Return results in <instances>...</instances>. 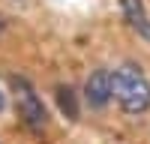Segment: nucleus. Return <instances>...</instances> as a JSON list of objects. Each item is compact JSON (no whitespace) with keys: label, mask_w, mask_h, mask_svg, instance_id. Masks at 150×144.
Returning a JSON list of instances; mask_svg holds the SVG:
<instances>
[{"label":"nucleus","mask_w":150,"mask_h":144,"mask_svg":"<svg viewBox=\"0 0 150 144\" xmlns=\"http://www.w3.org/2000/svg\"><path fill=\"white\" fill-rule=\"evenodd\" d=\"M111 99H117L126 114H144L150 108V78L135 60H126L111 72Z\"/></svg>","instance_id":"1"},{"label":"nucleus","mask_w":150,"mask_h":144,"mask_svg":"<svg viewBox=\"0 0 150 144\" xmlns=\"http://www.w3.org/2000/svg\"><path fill=\"white\" fill-rule=\"evenodd\" d=\"M12 90H15V102H18V111H21V120L27 123L30 129H45L48 123V111L42 99L36 96V90L30 87V81H24L21 75H12Z\"/></svg>","instance_id":"2"},{"label":"nucleus","mask_w":150,"mask_h":144,"mask_svg":"<svg viewBox=\"0 0 150 144\" xmlns=\"http://www.w3.org/2000/svg\"><path fill=\"white\" fill-rule=\"evenodd\" d=\"M84 99L93 111H102V108L111 102V72L108 69H93L87 75V84H84Z\"/></svg>","instance_id":"3"},{"label":"nucleus","mask_w":150,"mask_h":144,"mask_svg":"<svg viewBox=\"0 0 150 144\" xmlns=\"http://www.w3.org/2000/svg\"><path fill=\"white\" fill-rule=\"evenodd\" d=\"M120 6H123V18L129 21V27H135V33L150 42V18L144 12V3L141 0H120Z\"/></svg>","instance_id":"4"},{"label":"nucleus","mask_w":150,"mask_h":144,"mask_svg":"<svg viewBox=\"0 0 150 144\" xmlns=\"http://www.w3.org/2000/svg\"><path fill=\"white\" fill-rule=\"evenodd\" d=\"M57 108L63 111L66 120H78V102H75V93L69 84H60L57 87Z\"/></svg>","instance_id":"5"},{"label":"nucleus","mask_w":150,"mask_h":144,"mask_svg":"<svg viewBox=\"0 0 150 144\" xmlns=\"http://www.w3.org/2000/svg\"><path fill=\"white\" fill-rule=\"evenodd\" d=\"M3 108H6V96L0 93V111H3Z\"/></svg>","instance_id":"6"},{"label":"nucleus","mask_w":150,"mask_h":144,"mask_svg":"<svg viewBox=\"0 0 150 144\" xmlns=\"http://www.w3.org/2000/svg\"><path fill=\"white\" fill-rule=\"evenodd\" d=\"M0 27H3V18H0Z\"/></svg>","instance_id":"7"}]
</instances>
